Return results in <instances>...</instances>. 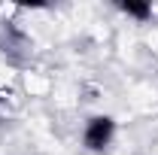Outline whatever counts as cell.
<instances>
[{
  "label": "cell",
  "instance_id": "obj_1",
  "mask_svg": "<svg viewBox=\"0 0 158 155\" xmlns=\"http://www.w3.org/2000/svg\"><path fill=\"white\" fill-rule=\"evenodd\" d=\"M116 137V122L113 116H91L85 122V131H82V143L88 152H103Z\"/></svg>",
  "mask_w": 158,
  "mask_h": 155
},
{
  "label": "cell",
  "instance_id": "obj_2",
  "mask_svg": "<svg viewBox=\"0 0 158 155\" xmlns=\"http://www.w3.org/2000/svg\"><path fill=\"white\" fill-rule=\"evenodd\" d=\"M118 9H122L125 15L137 19V21L152 19V6H149V3H143V0H122V3H118Z\"/></svg>",
  "mask_w": 158,
  "mask_h": 155
}]
</instances>
